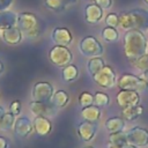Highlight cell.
I'll use <instances>...</instances> for the list:
<instances>
[{
  "mask_svg": "<svg viewBox=\"0 0 148 148\" xmlns=\"http://www.w3.org/2000/svg\"><path fill=\"white\" fill-rule=\"evenodd\" d=\"M110 103V97L103 91H96L94 94V104L98 108H105Z\"/></svg>",
  "mask_w": 148,
  "mask_h": 148,
  "instance_id": "29",
  "label": "cell"
},
{
  "mask_svg": "<svg viewBox=\"0 0 148 148\" xmlns=\"http://www.w3.org/2000/svg\"><path fill=\"white\" fill-rule=\"evenodd\" d=\"M72 53L67 46L54 45L49 51V60L57 67H65L72 61Z\"/></svg>",
  "mask_w": 148,
  "mask_h": 148,
  "instance_id": "6",
  "label": "cell"
},
{
  "mask_svg": "<svg viewBox=\"0 0 148 148\" xmlns=\"http://www.w3.org/2000/svg\"><path fill=\"white\" fill-rule=\"evenodd\" d=\"M118 105L124 109V108H132L140 104V95L135 90H126V89H120L116 96Z\"/></svg>",
  "mask_w": 148,
  "mask_h": 148,
  "instance_id": "9",
  "label": "cell"
},
{
  "mask_svg": "<svg viewBox=\"0 0 148 148\" xmlns=\"http://www.w3.org/2000/svg\"><path fill=\"white\" fill-rule=\"evenodd\" d=\"M105 23L108 27H112V28L119 27V15L117 13H109L105 17Z\"/></svg>",
  "mask_w": 148,
  "mask_h": 148,
  "instance_id": "32",
  "label": "cell"
},
{
  "mask_svg": "<svg viewBox=\"0 0 148 148\" xmlns=\"http://www.w3.org/2000/svg\"><path fill=\"white\" fill-rule=\"evenodd\" d=\"M53 94H54L53 86L50 82H46V81L36 82L34 84L32 91H31L32 101H38V102H49V101H51Z\"/></svg>",
  "mask_w": 148,
  "mask_h": 148,
  "instance_id": "8",
  "label": "cell"
},
{
  "mask_svg": "<svg viewBox=\"0 0 148 148\" xmlns=\"http://www.w3.org/2000/svg\"><path fill=\"white\" fill-rule=\"evenodd\" d=\"M143 112V108L139 105L136 106H132V108H124L121 109V117L126 120H135L139 118V116H141Z\"/></svg>",
  "mask_w": 148,
  "mask_h": 148,
  "instance_id": "24",
  "label": "cell"
},
{
  "mask_svg": "<svg viewBox=\"0 0 148 148\" xmlns=\"http://www.w3.org/2000/svg\"><path fill=\"white\" fill-rule=\"evenodd\" d=\"M103 8L96 3H89L84 7V18L89 24H96L103 18Z\"/></svg>",
  "mask_w": 148,
  "mask_h": 148,
  "instance_id": "15",
  "label": "cell"
},
{
  "mask_svg": "<svg viewBox=\"0 0 148 148\" xmlns=\"http://www.w3.org/2000/svg\"><path fill=\"white\" fill-rule=\"evenodd\" d=\"M68 102H69V95L65 90H57L51 98V103L57 109H61V108L66 106Z\"/></svg>",
  "mask_w": 148,
  "mask_h": 148,
  "instance_id": "22",
  "label": "cell"
},
{
  "mask_svg": "<svg viewBox=\"0 0 148 148\" xmlns=\"http://www.w3.org/2000/svg\"><path fill=\"white\" fill-rule=\"evenodd\" d=\"M0 148H9V141L7 138L0 135Z\"/></svg>",
  "mask_w": 148,
  "mask_h": 148,
  "instance_id": "36",
  "label": "cell"
},
{
  "mask_svg": "<svg viewBox=\"0 0 148 148\" xmlns=\"http://www.w3.org/2000/svg\"><path fill=\"white\" fill-rule=\"evenodd\" d=\"M109 143L110 146H116V147H123L124 145L127 143V138H126V133L124 132H117V133H112L109 135Z\"/></svg>",
  "mask_w": 148,
  "mask_h": 148,
  "instance_id": "27",
  "label": "cell"
},
{
  "mask_svg": "<svg viewBox=\"0 0 148 148\" xmlns=\"http://www.w3.org/2000/svg\"><path fill=\"white\" fill-rule=\"evenodd\" d=\"M79 76V68L77 66L73 65V64H69L65 67H62V71H61V77L65 82H73L74 80H76Z\"/></svg>",
  "mask_w": 148,
  "mask_h": 148,
  "instance_id": "23",
  "label": "cell"
},
{
  "mask_svg": "<svg viewBox=\"0 0 148 148\" xmlns=\"http://www.w3.org/2000/svg\"><path fill=\"white\" fill-rule=\"evenodd\" d=\"M102 37L105 42L108 43H113V42H117L118 38H119V34L117 31L116 28H112V27H105L103 30H102Z\"/></svg>",
  "mask_w": 148,
  "mask_h": 148,
  "instance_id": "28",
  "label": "cell"
},
{
  "mask_svg": "<svg viewBox=\"0 0 148 148\" xmlns=\"http://www.w3.org/2000/svg\"><path fill=\"white\" fill-rule=\"evenodd\" d=\"M80 52L86 57H99L104 51L101 42L94 36H86L79 43Z\"/></svg>",
  "mask_w": 148,
  "mask_h": 148,
  "instance_id": "5",
  "label": "cell"
},
{
  "mask_svg": "<svg viewBox=\"0 0 148 148\" xmlns=\"http://www.w3.org/2000/svg\"><path fill=\"white\" fill-rule=\"evenodd\" d=\"M3 71H5V66H3V62H2L1 59H0V75L3 73Z\"/></svg>",
  "mask_w": 148,
  "mask_h": 148,
  "instance_id": "39",
  "label": "cell"
},
{
  "mask_svg": "<svg viewBox=\"0 0 148 148\" xmlns=\"http://www.w3.org/2000/svg\"><path fill=\"white\" fill-rule=\"evenodd\" d=\"M119 15V25L125 29H138L141 31L148 30V10L143 8H135L123 12Z\"/></svg>",
  "mask_w": 148,
  "mask_h": 148,
  "instance_id": "2",
  "label": "cell"
},
{
  "mask_svg": "<svg viewBox=\"0 0 148 148\" xmlns=\"http://www.w3.org/2000/svg\"><path fill=\"white\" fill-rule=\"evenodd\" d=\"M139 76H140L142 80H145L146 82H148V69H147V71H143Z\"/></svg>",
  "mask_w": 148,
  "mask_h": 148,
  "instance_id": "37",
  "label": "cell"
},
{
  "mask_svg": "<svg viewBox=\"0 0 148 148\" xmlns=\"http://www.w3.org/2000/svg\"><path fill=\"white\" fill-rule=\"evenodd\" d=\"M91 77H92L95 83H97L99 87L106 88V89L112 88L117 82L116 72L113 71V68L111 66H106V65L97 74L92 75Z\"/></svg>",
  "mask_w": 148,
  "mask_h": 148,
  "instance_id": "7",
  "label": "cell"
},
{
  "mask_svg": "<svg viewBox=\"0 0 148 148\" xmlns=\"http://www.w3.org/2000/svg\"><path fill=\"white\" fill-rule=\"evenodd\" d=\"M51 39L54 43V45H61V46H68L72 43L73 36L71 31L65 27H58L54 28L51 32Z\"/></svg>",
  "mask_w": 148,
  "mask_h": 148,
  "instance_id": "13",
  "label": "cell"
},
{
  "mask_svg": "<svg viewBox=\"0 0 148 148\" xmlns=\"http://www.w3.org/2000/svg\"><path fill=\"white\" fill-rule=\"evenodd\" d=\"M0 35H1V29H0Z\"/></svg>",
  "mask_w": 148,
  "mask_h": 148,
  "instance_id": "45",
  "label": "cell"
},
{
  "mask_svg": "<svg viewBox=\"0 0 148 148\" xmlns=\"http://www.w3.org/2000/svg\"><path fill=\"white\" fill-rule=\"evenodd\" d=\"M131 64L136 69H140L142 72L143 71H147L148 69V54L146 53V54H143V56H141V57L132 60Z\"/></svg>",
  "mask_w": 148,
  "mask_h": 148,
  "instance_id": "30",
  "label": "cell"
},
{
  "mask_svg": "<svg viewBox=\"0 0 148 148\" xmlns=\"http://www.w3.org/2000/svg\"><path fill=\"white\" fill-rule=\"evenodd\" d=\"M76 132H77L79 138L82 141L88 142V141L94 139V136L97 132V123H91V121L83 120L77 125Z\"/></svg>",
  "mask_w": 148,
  "mask_h": 148,
  "instance_id": "14",
  "label": "cell"
},
{
  "mask_svg": "<svg viewBox=\"0 0 148 148\" xmlns=\"http://www.w3.org/2000/svg\"><path fill=\"white\" fill-rule=\"evenodd\" d=\"M32 126H34V131L39 136H45L50 134L52 131V124L50 119L44 116H35L32 120Z\"/></svg>",
  "mask_w": 148,
  "mask_h": 148,
  "instance_id": "16",
  "label": "cell"
},
{
  "mask_svg": "<svg viewBox=\"0 0 148 148\" xmlns=\"http://www.w3.org/2000/svg\"><path fill=\"white\" fill-rule=\"evenodd\" d=\"M146 53H147V54H148V46H147V52H146Z\"/></svg>",
  "mask_w": 148,
  "mask_h": 148,
  "instance_id": "44",
  "label": "cell"
},
{
  "mask_svg": "<svg viewBox=\"0 0 148 148\" xmlns=\"http://www.w3.org/2000/svg\"><path fill=\"white\" fill-rule=\"evenodd\" d=\"M79 104H80V106H82V108L92 105V104H94V95L90 94L89 91H83V92H81L80 96H79Z\"/></svg>",
  "mask_w": 148,
  "mask_h": 148,
  "instance_id": "31",
  "label": "cell"
},
{
  "mask_svg": "<svg viewBox=\"0 0 148 148\" xmlns=\"http://www.w3.org/2000/svg\"><path fill=\"white\" fill-rule=\"evenodd\" d=\"M105 128L110 134L123 132L125 128V120L123 117H111L105 121Z\"/></svg>",
  "mask_w": 148,
  "mask_h": 148,
  "instance_id": "19",
  "label": "cell"
},
{
  "mask_svg": "<svg viewBox=\"0 0 148 148\" xmlns=\"http://www.w3.org/2000/svg\"><path fill=\"white\" fill-rule=\"evenodd\" d=\"M13 0H0V12L2 10H6L10 7Z\"/></svg>",
  "mask_w": 148,
  "mask_h": 148,
  "instance_id": "35",
  "label": "cell"
},
{
  "mask_svg": "<svg viewBox=\"0 0 148 148\" xmlns=\"http://www.w3.org/2000/svg\"><path fill=\"white\" fill-rule=\"evenodd\" d=\"M117 86L119 89L135 90L138 92L143 91L148 88V82L142 80L140 76H136L131 73H124L117 79Z\"/></svg>",
  "mask_w": 148,
  "mask_h": 148,
  "instance_id": "4",
  "label": "cell"
},
{
  "mask_svg": "<svg viewBox=\"0 0 148 148\" xmlns=\"http://www.w3.org/2000/svg\"><path fill=\"white\" fill-rule=\"evenodd\" d=\"M109 148H120V147H116V146H110Z\"/></svg>",
  "mask_w": 148,
  "mask_h": 148,
  "instance_id": "41",
  "label": "cell"
},
{
  "mask_svg": "<svg viewBox=\"0 0 148 148\" xmlns=\"http://www.w3.org/2000/svg\"><path fill=\"white\" fill-rule=\"evenodd\" d=\"M1 37L6 44L17 45L22 40V31L16 25L6 28V29H1Z\"/></svg>",
  "mask_w": 148,
  "mask_h": 148,
  "instance_id": "17",
  "label": "cell"
},
{
  "mask_svg": "<svg viewBox=\"0 0 148 148\" xmlns=\"http://www.w3.org/2000/svg\"><path fill=\"white\" fill-rule=\"evenodd\" d=\"M123 46L126 58L132 61L147 52L148 42L143 34V31L138 29L126 30L123 37Z\"/></svg>",
  "mask_w": 148,
  "mask_h": 148,
  "instance_id": "1",
  "label": "cell"
},
{
  "mask_svg": "<svg viewBox=\"0 0 148 148\" xmlns=\"http://www.w3.org/2000/svg\"><path fill=\"white\" fill-rule=\"evenodd\" d=\"M76 0H44V6L53 12H61L71 5H74Z\"/></svg>",
  "mask_w": 148,
  "mask_h": 148,
  "instance_id": "21",
  "label": "cell"
},
{
  "mask_svg": "<svg viewBox=\"0 0 148 148\" xmlns=\"http://www.w3.org/2000/svg\"><path fill=\"white\" fill-rule=\"evenodd\" d=\"M121 148H139V147H136V146H134V145H131V143H126V145H124Z\"/></svg>",
  "mask_w": 148,
  "mask_h": 148,
  "instance_id": "38",
  "label": "cell"
},
{
  "mask_svg": "<svg viewBox=\"0 0 148 148\" xmlns=\"http://www.w3.org/2000/svg\"><path fill=\"white\" fill-rule=\"evenodd\" d=\"M143 1H145V2H146V3L148 5V0H143Z\"/></svg>",
  "mask_w": 148,
  "mask_h": 148,
  "instance_id": "43",
  "label": "cell"
},
{
  "mask_svg": "<svg viewBox=\"0 0 148 148\" xmlns=\"http://www.w3.org/2000/svg\"><path fill=\"white\" fill-rule=\"evenodd\" d=\"M16 116H14L12 112H5L1 120H0V130L1 131H10L14 128Z\"/></svg>",
  "mask_w": 148,
  "mask_h": 148,
  "instance_id": "26",
  "label": "cell"
},
{
  "mask_svg": "<svg viewBox=\"0 0 148 148\" xmlns=\"http://www.w3.org/2000/svg\"><path fill=\"white\" fill-rule=\"evenodd\" d=\"M16 27L29 38H35L40 34L38 17L32 13H18Z\"/></svg>",
  "mask_w": 148,
  "mask_h": 148,
  "instance_id": "3",
  "label": "cell"
},
{
  "mask_svg": "<svg viewBox=\"0 0 148 148\" xmlns=\"http://www.w3.org/2000/svg\"><path fill=\"white\" fill-rule=\"evenodd\" d=\"M34 131V126H32V121L25 117V116H21L17 117L15 119V124H14V132L16 134L17 138L20 139H25L28 138Z\"/></svg>",
  "mask_w": 148,
  "mask_h": 148,
  "instance_id": "12",
  "label": "cell"
},
{
  "mask_svg": "<svg viewBox=\"0 0 148 148\" xmlns=\"http://www.w3.org/2000/svg\"><path fill=\"white\" fill-rule=\"evenodd\" d=\"M81 116H82L83 120L91 121V123H97V121L101 119L102 111H101V108H98V106H96L95 104H92V105L82 108V110H81Z\"/></svg>",
  "mask_w": 148,
  "mask_h": 148,
  "instance_id": "18",
  "label": "cell"
},
{
  "mask_svg": "<svg viewBox=\"0 0 148 148\" xmlns=\"http://www.w3.org/2000/svg\"><path fill=\"white\" fill-rule=\"evenodd\" d=\"M83 148H94V147H91V146H87V147H83Z\"/></svg>",
  "mask_w": 148,
  "mask_h": 148,
  "instance_id": "42",
  "label": "cell"
},
{
  "mask_svg": "<svg viewBox=\"0 0 148 148\" xmlns=\"http://www.w3.org/2000/svg\"><path fill=\"white\" fill-rule=\"evenodd\" d=\"M89 1L98 5L103 9H108V8H110L112 6V0H89Z\"/></svg>",
  "mask_w": 148,
  "mask_h": 148,
  "instance_id": "34",
  "label": "cell"
},
{
  "mask_svg": "<svg viewBox=\"0 0 148 148\" xmlns=\"http://www.w3.org/2000/svg\"><path fill=\"white\" fill-rule=\"evenodd\" d=\"M6 111H5V109L0 105V120H1V118H2V116H3V113H5Z\"/></svg>",
  "mask_w": 148,
  "mask_h": 148,
  "instance_id": "40",
  "label": "cell"
},
{
  "mask_svg": "<svg viewBox=\"0 0 148 148\" xmlns=\"http://www.w3.org/2000/svg\"><path fill=\"white\" fill-rule=\"evenodd\" d=\"M21 109H22V106H21V102L18 99L13 101L9 105V112H12L14 116H18L21 112Z\"/></svg>",
  "mask_w": 148,
  "mask_h": 148,
  "instance_id": "33",
  "label": "cell"
},
{
  "mask_svg": "<svg viewBox=\"0 0 148 148\" xmlns=\"http://www.w3.org/2000/svg\"><path fill=\"white\" fill-rule=\"evenodd\" d=\"M105 66V62L103 60V58L101 57H91L87 64V68H88V72L89 74L92 76L95 74H97L103 67Z\"/></svg>",
  "mask_w": 148,
  "mask_h": 148,
  "instance_id": "25",
  "label": "cell"
},
{
  "mask_svg": "<svg viewBox=\"0 0 148 148\" xmlns=\"http://www.w3.org/2000/svg\"><path fill=\"white\" fill-rule=\"evenodd\" d=\"M17 14L10 10H2L0 12V29H6L16 25Z\"/></svg>",
  "mask_w": 148,
  "mask_h": 148,
  "instance_id": "20",
  "label": "cell"
},
{
  "mask_svg": "<svg viewBox=\"0 0 148 148\" xmlns=\"http://www.w3.org/2000/svg\"><path fill=\"white\" fill-rule=\"evenodd\" d=\"M29 109L34 116H44V117H53L57 113V108L49 102H38L31 101L29 103Z\"/></svg>",
  "mask_w": 148,
  "mask_h": 148,
  "instance_id": "11",
  "label": "cell"
},
{
  "mask_svg": "<svg viewBox=\"0 0 148 148\" xmlns=\"http://www.w3.org/2000/svg\"><path fill=\"white\" fill-rule=\"evenodd\" d=\"M127 143L134 145L136 147H146L148 146V130L143 127H133L126 133Z\"/></svg>",
  "mask_w": 148,
  "mask_h": 148,
  "instance_id": "10",
  "label": "cell"
}]
</instances>
